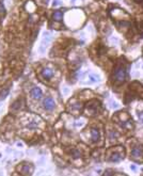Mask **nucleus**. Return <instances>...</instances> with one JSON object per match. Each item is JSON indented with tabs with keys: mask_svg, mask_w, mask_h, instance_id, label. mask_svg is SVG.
<instances>
[{
	"mask_svg": "<svg viewBox=\"0 0 143 176\" xmlns=\"http://www.w3.org/2000/svg\"><path fill=\"white\" fill-rule=\"evenodd\" d=\"M73 157L74 158H79L80 157V152L74 149V151H73Z\"/></svg>",
	"mask_w": 143,
	"mask_h": 176,
	"instance_id": "nucleus-14",
	"label": "nucleus"
},
{
	"mask_svg": "<svg viewBox=\"0 0 143 176\" xmlns=\"http://www.w3.org/2000/svg\"><path fill=\"white\" fill-rule=\"evenodd\" d=\"M57 4H58V0H56V1L54 2V5H57Z\"/></svg>",
	"mask_w": 143,
	"mask_h": 176,
	"instance_id": "nucleus-19",
	"label": "nucleus"
},
{
	"mask_svg": "<svg viewBox=\"0 0 143 176\" xmlns=\"http://www.w3.org/2000/svg\"><path fill=\"white\" fill-rule=\"evenodd\" d=\"M111 14L118 19H128L129 18V15H128L126 12H124L123 10H120V9H114V10L111 12Z\"/></svg>",
	"mask_w": 143,
	"mask_h": 176,
	"instance_id": "nucleus-3",
	"label": "nucleus"
},
{
	"mask_svg": "<svg viewBox=\"0 0 143 176\" xmlns=\"http://www.w3.org/2000/svg\"><path fill=\"white\" fill-rule=\"evenodd\" d=\"M55 106H56V104H55V100L51 97H47L45 100H44V102H43V107L45 108L46 110H48V111L54 110L55 109Z\"/></svg>",
	"mask_w": 143,
	"mask_h": 176,
	"instance_id": "nucleus-4",
	"label": "nucleus"
},
{
	"mask_svg": "<svg viewBox=\"0 0 143 176\" xmlns=\"http://www.w3.org/2000/svg\"><path fill=\"white\" fill-rule=\"evenodd\" d=\"M45 35L46 36L44 37V40L42 42V45H41V50H44V49L48 46V43H49V41H50V35H49V33L45 34Z\"/></svg>",
	"mask_w": 143,
	"mask_h": 176,
	"instance_id": "nucleus-9",
	"label": "nucleus"
},
{
	"mask_svg": "<svg viewBox=\"0 0 143 176\" xmlns=\"http://www.w3.org/2000/svg\"><path fill=\"white\" fill-rule=\"evenodd\" d=\"M136 1H137V2H140V3H142L143 0H136Z\"/></svg>",
	"mask_w": 143,
	"mask_h": 176,
	"instance_id": "nucleus-18",
	"label": "nucleus"
},
{
	"mask_svg": "<svg viewBox=\"0 0 143 176\" xmlns=\"http://www.w3.org/2000/svg\"><path fill=\"white\" fill-rule=\"evenodd\" d=\"M91 140L93 142H97L99 140V131L96 128H93L91 130Z\"/></svg>",
	"mask_w": 143,
	"mask_h": 176,
	"instance_id": "nucleus-8",
	"label": "nucleus"
},
{
	"mask_svg": "<svg viewBox=\"0 0 143 176\" xmlns=\"http://www.w3.org/2000/svg\"><path fill=\"white\" fill-rule=\"evenodd\" d=\"M121 148H118V149H115L114 153L110 156L109 158V160H111V161H119V160H121L122 158L124 157V152L123 153H121V152H119Z\"/></svg>",
	"mask_w": 143,
	"mask_h": 176,
	"instance_id": "nucleus-5",
	"label": "nucleus"
},
{
	"mask_svg": "<svg viewBox=\"0 0 143 176\" xmlns=\"http://www.w3.org/2000/svg\"><path fill=\"white\" fill-rule=\"evenodd\" d=\"M4 12H5V10H4L3 3H2V2H0V13H1V14H3Z\"/></svg>",
	"mask_w": 143,
	"mask_h": 176,
	"instance_id": "nucleus-15",
	"label": "nucleus"
},
{
	"mask_svg": "<svg viewBox=\"0 0 143 176\" xmlns=\"http://www.w3.org/2000/svg\"><path fill=\"white\" fill-rule=\"evenodd\" d=\"M118 136H119V133L118 132H115V131H110L109 132V138L111 140H113V139H116V138H118Z\"/></svg>",
	"mask_w": 143,
	"mask_h": 176,
	"instance_id": "nucleus-13",
	"label": "nucleus"
},
{
	"mask_svg": "<svg viewBox=\"0 0 143 176\" xmlns=\"http://www.w3.org/2000/svg\"><path fill=\"white\" fill-rule=\"evenodd\" d=\"M118 26L120 27V29H122L123 28V30L124 31H126L127 29H129L130 28V22H126V20H123V22H118Z\"/></svg>",
	"mask_w": 143,
	"mask_h": 176,
	"instance_id": "nucleus-10",
	"label": "nucleus"
},
{
	"mask_svg": "<svg viewBox=\"0 0 143 176\" xmlns=\"http://www.w3.org/2000/svg\"><path fill=\"white\" fill-rule=\"evenodd\" d=\"M42 76L45 79H50L52 76H54V70H52L50 67H45L42 70Z\"/></svg>",
	"mask_w": 143,
	"mask_h": 176,
	"instance_id": "nucleus-7",
	"label": "nucleus"
},
{
	"mask_svg": "<svg viewBox=\"0 0 143 176\" xmlns=\"http://www.w3.org/2000/svg\"><path fill=\"white\" fill-rule=\"evenodd\" d=\"M22 172L26 173V174H29V173H30V172H29V165H26L25 168L22 169Z\"/></svg>",
	"mask_w": 143,
	"mask_h": 176,
	"instance_id": "nucleus-17",
	"label": "nucleus"
},
{
	"mask_svg": "<svg viewBox=\"0 0 143 176\" xmlns=\"http://www.w3.org/2000/svg\"><path fill=\"white\" fill-rule=\"evenodd\" d=\"M126 78V67L123 65V63H119L114 68L113 73V79L116 82H123Z\"/></svg>",
	"mask_w": 143,
	"mask_h": 176,
	"instance_id": "nucleus-1",
	"label": "nucleus"
},
{
	"mask_svg": "<svg viewBox=\"0 0 143 176\" xmlns=\"http://www.w3.org/2000/svg\"><path fill=\"white\" fill-rule=\"evenodd\" d=\"M25 7H26V9H27V10H28L29 8H31L32 12H33L34 10H35V4H34L33 2H32V1H28L27 3H26V5H25Z\"/></svg>",
	"mask_w": 143,
	"mask_h": 176,
	"instance_id": "nucleus-12",
	"label": "nucleus"
},
{
	"mask_svg": "<svg viewBox=\"0 0 143 176\" xmlns=\"http://www.w3.org/2000/svg\"><path fill=\"white\" fill-rule=\"evenodd\" d=\"M31 96H32V98H34V99H41L42 98V96H43V93H42V90L40 89V88H33V89L31 90Z\"/></svg>",
	"mask_w": 143,
	"mask_h": 176,
	"instance_id": "nucleus-6",
	"label": "nucleus"
},
{
	"mask_svg": "<svg viewBox=\"0 0 143 176\" xmlns=\"http://www.w3.org/2000/svg\"><path fill=\"white\" fill-rule=\"evenodd\" d=\"M52 17H54V19L56 22H61L63 19V13L61 11H56L54 13V15H52Z\"/></svg>",
	"mask_w": 143,
	"mask_h": 176,
	"instance_id": "nucleus-11",
	"label": "nucleus"
},
{
	"mask_svg": "<svg viewBox=\"0 0 143 176\" xmlns=\"http://www.w3.org/2000/svg\"><path fill=\"white\" fill-rule=\"evenodd\" d=\"M138 117H139L140 122H142V123H143V111H141V112H139V113H138Z\"/></svg>",
	"mask_w": 143,
	"mask_h": 176,
	"instance_id": "nucleus-16",
	"label": "nucleus"
},
{
	"mask_svg": "<svg viewBox=\"0 0 143 176\" xmlns=\"http://www.w3.org/2000/svg\"><path fill=\"white\" fill-rule=\"evenodd\" d=\"M142 156H143V147H141V146H136V147L132 148L130 157L132 158L133 160H141Z\"/></svg>",
	"mask_w": 143,
	"mask_h": 176,
	"instance_id": "nucleus-2",
	"label": "nucleus"
}]
</instances>
